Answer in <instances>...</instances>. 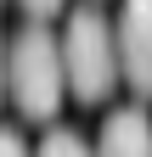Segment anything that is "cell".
Masks as SVG:
<instances>
[{"label": "cell", "instance_id": "6da1fadb", "mask_svg": "<svg viewBox=\"0 0 152 157\" xmlns=\"http://www.w3.org/2000/svg\"><path fill=\"white\" fill-rule=\"evenodd\" d=\"M56 45H62V78L73 101L102 107L118 90V39H113V23L102 17V6H73Z\"/></svg>", "mask_w": 152, "mask_h": 157}, {"label": "cell", "instance_id": "7a4b0ae2", "mask_svg": "<svg viewBox=\"0 0 152 157\" xmlns=\"http://www.w3.org/2000/svg\"><path fill=\"white\" fill-rule=\"evenodd\" d=\"M6 90L23 118H34V124H51L56 107H62L68 95V78H62V45H56L51 28H23L6 45Z\"/></svg>", "mask_w": 152, "mask_h": 157}, {"label": "cell", "instance_id": "3957f363", "mask_svg": "<svg viewBox=\"0 0 152 157\" xmlns=\"http://www.w3.org/2000/svg\"><path fill=\"white\" fill-rule=\"evenodd\" d=\"M113 39H118V78L141 101H152V0H124Z\"/></svg>", "mask_w": 152, "mask_h": 157}, {"label": "cell", "instance_id": "277c9868", "mask_svg": "<svg viewBox=\"0 0 152 157\" xmlns=\"http://www.w3.org/2000/svg\"><path fill=\"white\" fill-rule=\"evenodd\" d=\"M96 157H152V118L141 107L107 112L102 140H96Z\"/></svg>", "mask_w": 152, "mask_h": 157}, {"label": "cell", "instance_id": "5b68a950", "mask_svg": "<svg viewBox=\"0 0 152 157\" xmlns=\"http://www.w3.org/2000/svg\"><path fill=\"white\" fill-rule=\"evenodd\" d=\"M34 157H96V151L85 146L79 129H51L45 140H40V151H34Z\"/></svg>", "mask_w": 152, "mask_h": 157}, {"label": "cell", "instance_id": "8992f818", "mask_svg": "<svg viewBox=\"0 0 152 157\" xmlns=\"http://www.w3.org/2000/svg\"><path fill=\"white\" fill-rule=\"evenodd\" d=\"M0 157H34V151L23 146V135H17V129H0Z\"/></svg>", "mask_w": 152, "mask_h": 157}, {"label": "cell", "instance_id": "52a82bcc", "mask_svg": "<svg viewBox=\"0 0 152 157\" xmlns=\"http://www.w3.org/2000/svg\"><path fill=\"white\" fill-rule=\"evenodd\" d=\"M17 6H23L28 17H56V11L68 6V0H17Z\"/></svg>", "mask_w": 152, "mask_h": 157}, {"label": "cell", "instance_id": "ba28073f", "mask_svg": "<svg viewBox=\"0 0 152 157\" xmlns=\"http://www.w3.org/2000/svg\"><path fill=\"white\" fill-rule=\"evenodd\" d=\"M0 101H6V39H0Z\"/></svg>", "mask_w": 152, "mask_h": 157}]
</instances>
